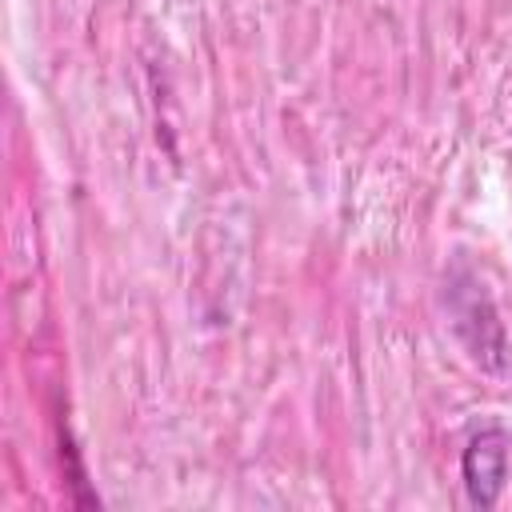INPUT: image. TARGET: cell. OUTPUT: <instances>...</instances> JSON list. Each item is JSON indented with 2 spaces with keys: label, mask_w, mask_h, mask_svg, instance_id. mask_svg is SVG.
Wrapping results in <instances>:
<instances>
[{
  "label": "cell",
  "mask_w": 512,
  "mask_h": 512,
  "mask_svg": "<svg viewBox=\"0 0 512 512\" xmlns=\"http://www.w3.org/2000/svg\"><path fill=\"white\" fill-rule=\"evenodd\" d=\"M460 476H464L468 500L476 508H492L508 480V436L500 428L476 432L460 456Z\"/></svg>",
  "instance_id": "cell-1"
}]
</instances>
